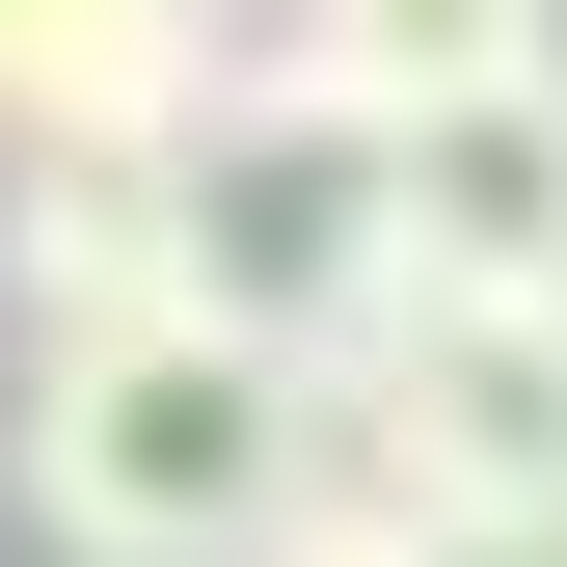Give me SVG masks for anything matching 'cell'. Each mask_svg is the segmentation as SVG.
Returning a JSON list of instances; mask_svg holds the SVG:
<instances>
[{"instance_id": "obj_1", "label": "cell", "mask_w": 567, "mask_h": 567, "mask_svg": "<svg viewBox=\"0 0 567 567\" xmlns=\"http://www.w3.org/2000/svg\"><path fill=\"white\" fill-rule=\"evenodd\" d=\"M28 514L54 567H270L298 514V324L244 298H109L28 351Z\"/></svg>"}, {"instance_id": "obj_2", "label": "cell", "mask_w": 567, "mask_h": 567, "mask_svg": "<svg viewBox=\"0 0 567 567\" xmlns=\"http://www.w3.org/2000/svg\"><path fill=\"white\" fill-rule=\"evenodd\" d=\"M163 244H189V298H244V324H351L379 298V109H324V82H270V54H217V82L163 109Z\"/></svg>"}, {"instance_id": "obj_3", "label": "cell", "mask_w": 567, "mask_h": 567, "mask_svg": "<svg viewBox=\"0 0 567 567\" xmlns=\"http://www.w3.org/2000/svg\"><path fill=\"white\" fill-rule=\"evenodd\" d=\"M324 379L433 514H540L567 486V298H351Z\"/></svg>"}, {"instance_id": "obj_4", "label": "cell", "mask_w": 567, "mask_h": 567, "mask_svg": "<svg viewBox=\"0 0 567 567\" xmlns=\"http://www.w3.org/2000/svg\"><path fill=\"white\" fill-rule=\"evenodd\" d=\"M379 298H567V54L379 109Z\"/></svg>"}, {"instance_id": "obj_5", "label": "cell", "mask_w": 567, "mask_h": 567, "mask_svg": "<svg viewBox=\"0 0 567 567\" xmlns=\"http://www.w3.org/2000/svg\"><path fill=\"white\" fill-rule=\"evenodd\" d=\"M0 298H28V324L189 298V244H163V109H109V135H0Z\"/></svg>"}, {"instance_id": "obj_6", "label": "cell", "mask_w": 567, "mask_h": 567, "mask_svg": "<svg viewBox=\"0 0 567 567\" xmlns=\"http://www.w3.org/2000/svg\"><path fill=\"white\" fill-rule=\"evenodd\" d=\"M244 54L324 82V109H433L486 54H567V0H244Z\"/></svg>"}, {"instance_id": "obj_7", "label": "cell", "mask_w": 567, "mask_h": 567, "mask_svg": "<svg viewBox=\"0 0 567 567\" xmlns=\"http://www.w3.org/2000/svg\"><path fill=\"white\" fill-rule=\"evenodd\" d=\"M217 28L189 0H0V135H109V109H189Z\"/></svg>"}, {"instance_id": "obj_8", "label": "cell", "mask_w": 567, "mask_h": 567, "mask_svg": "<svg viewBox=\"0 0 567 567\" xmlns=\"http://www.w3.org/2000/svg\"><path fill=\"white\" fill-rule=\"evenodd\" d=\"M379 567H567V486H540V514H405Z\"/></svg>"}, {"instance_id": "obj_9", "label": "cell", "mask_w": 567, "mask_h": 567, "mask_svg": "<svg viewBox=\"0 0 567 567\" xmlns=\"http://www.w3.org/2000/svg\"><path fill=\"white\" fill-rule=\"evenodd\" d=\"M189 28H244V0H189Z\"/></svg>"}]
</instances>
